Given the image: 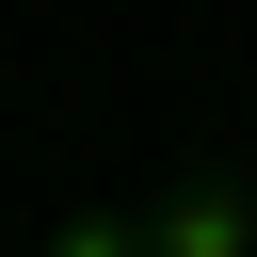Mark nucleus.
I'll use <instances>...</instances> for the list:
<instances>
[{
  "label": "nucleus",
  "instance_id": "f257e3e1",
  "mask_svg": "<svg viewBox=\"0 0 257 257\" xmlns=\"http://www.w3.org/2000/svg\"><path fill=\"white\" fill-rule=\"evenodd\" d=\"M145 257H257V193H241V177H193V193L145 225Z\"/></svg>",
  "mask_w": 257,
  "mask_h": 257
},
{
  "label": "nucleus",
  "instance_id": "f03ea898",
  "mask_svg": "<svg viewBox=\"0 0 257 257\" xmlns=\"http://www.w3.org/2000/svg\"><path fill=\"white\" fill-rule=\"evenodd\" d=\"M48 257H145V225H112V209H80V225H64Z\"/></svg>",
  "mask_w": 257,
  "mask_h": 257
}]
</instances>
